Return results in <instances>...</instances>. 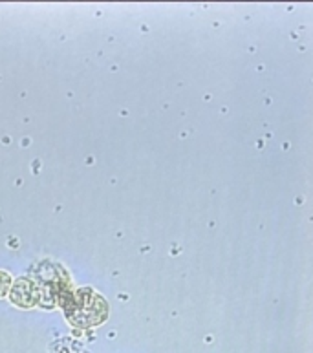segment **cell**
I'll use <instances>...</instances> for the list:
<instances>
[{
  "instance_id": "1",
  "label": "cell",
  "mask_w": 313,
  "mask_h": 353,
  "mask_svg": "<svg viewBox=\"0 0 313 353\" xmlns=\"http://www.w3.org/2000/svg\"><path fill=\"white\" fill-rule=\"evenodd\" d=\"M68 322L75 327H96L108 319V302L92 288H81L59 301Z\"/></svg>"
},
{
  "instance_id": "2",
  "label": "cell",
  "mask_w": 313,
  "mask_h": 353,
  "mask_svg": "<svg viewBox=\"0 0 313 353\" xmlns=\"http://www.w3.org/2000/svg\"><path fill=\"white\" fill-rule=\"evenodd\" d=\"M11 302L19 307H33L39 301V290L30 279H19L11 288Z\"/></svg>"
},
{
  "instance_id": "3",
  "label": "cell",
  "mask_w": 313,
  "mask_h": 353,
  "mask_svg": "<svg viewBox=\"0 0 313 353\" xmlns=\"http://www.w3.org/2000/svg\"><path fill=\"white\" fill-rule=\"evenodd\" d=\"M11 282H13V280H11V274L8 273V271H0V299L8 295Z\"/></svg>"
}]
</instances>
